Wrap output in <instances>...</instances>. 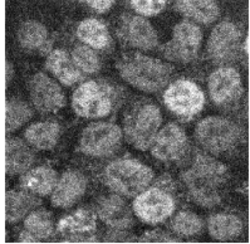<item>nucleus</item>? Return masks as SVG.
Here are the masks:
<instances>
[{
	"instance_id": "nucleus-21",
	"label": "nucleus",
	"mask_w": 250,
	"mask_h": 244,
	"mask_svg": "<svg viewBox=\"0 0 250 244\" xmlns=\"http://www.w3.org/2000/svg\"><path fill=\"white\" fill-rule=\"evenodd\" d=\"M57 181L58 173L52 166L39 165L21 174L19 177V186L36 197L44 198L52 194Z\"/></svg>"
},
{
	"instance_id": "nucleus-28",
	"label": "nucleus",
	"mask_w": 250,
	"mask_h": 244,
	"mask_svg": "<svg viewBox=\"0 0 250 244\" xmlns=\"http://www.w3.org/2000/svg\"><path fill=\"white\" fill-rule=\"evenodd\" d=\"M24 229L38 242L48 241L57 233V224L52 212L47 209H34L24 218Z\"/></svg>"
},
{
	"instance_id": "nucleus-23",
	"label": "nucleus",
	"mask_w": 250,
	"mask_h": 244,
	"mask_svg": "<svg viewBox=\"0 0 250 244\" xmlns=\"http://www.w3.org/2000/svg\"><path fill=\"white\" fill-rule=\"evenodd\" d=\"M76 36L83 44L93 50H108L113 44L107 24L96 17L83 19L77 27Z\"/></svg>"
},
{
	"instance_id": "nucleus-13",
	"label": "nucleus",
	"mask_w": 250,
	"mask_h": 244,
	"mask_svg": "<svg viewBox=\"0 0 250 244\" xmlns=\"http://www.w3.org/2000/svg\"><path fill=\"white\" fill-rule=\"evenodd\" d=\"M151 155L165 164L183 161L190 151V140L185 130L176 122L164 125L157 133Z\"/></svg>"
},
{
	"instance_id": "nucleus-35",
	"label": "nucleus",
	"mask_w": 250,
	"mask_h": 244,
	"mask_svg": "<svg viewBox=\"0 0 250 244\" xmlns=\"http://www.w3.org/2000/svg\"><path fill=\"white\" fill-rule=\"evenodd\" d=\"M18 242L19 243H38V241L25 229H23L21 232V234L18 237Z\"/></svg>"
},
{
	"instance_id": "nucleus-34",
	"label": "nucleus",
	"mask_w": 250,
	"mask_h": 244,
	"mask_svg": "<svg viewBox=\"0 0 250 244\" xmlns=\"http://www.w3.org/2000/svg\"><path fill=\"white\" fill-rule=\"evenodd\" d=\"M84 4L97 14H104L112 9V6L115 5V1H112V0H107V1L106 0H101V1L91 0V1H84Z\"/></svg>"
},
{
	"instance_id": "nucleus-10",
	"label": "nucleus",
	"mask_w": 250,
	"mask_h": 244,
	"mask_svg": "<svg viewBox=\"0 0 250 244\" xmlns=\"http://www.w3.org/2000/svg\"><path fill=\"white\" fill-rule=\"evenodd\" d=\"M204 34L197 24L188 21L177 23L172 29V37L160 48L164 58L168 62L188 65L200 52Z\"/></svg>"
},
{
	"instance_id": "nucleus-33",
	"label": "nucleus",
	"mask_w": 250,
	"mask_h": 244,
	"mask_svg": "<svg viewBox=\"0 0 250 244\" xmlns=\"http://www.w3.org/2000/svg\"><path fill=\"white\" fill-rule=\"evenodd\" d=\"M139 242H148V243H174V242H179V239L172 237L168 233L164 232L161 229H152L146 230L142 234V237L137 238Z\"/></svg>"
},
{
	"instance_id": "nucleus-25",
	"label": "nucleus",
	"mask_w": 250,
	"mask_h": 244,
	"mask_svg": "<svg viewBox=\"0 0 250 244\" xmlns=\"http://www.w3.org/2000/svg\"><path fill=\"white\" fill-rule=\"evenodd\" d=\"M42 204L39 197L33 195L29 191L8 190L5 197V218L9 224L19 223L27 217L32 210L38 208Z\"/></svg>"
},
{
	"instance_id": "nucleus-36",
	"label": "nucleus",
	"mask_w": 250,
	"mask_h": 244,
	"mask_svg": "<svg viewBox=\"0 0 250 244\" xmlns=\"http://www.w3.org/2000/svg\"><path fill=\"white\" fill-rule=\"evenodd\" d=\"M12 77H13V67L10 63H8V65H6V82L9 83L10 80H12Z\"/></svg>"
},
{
	"instance_id": "nucleus-14",
	"label": "nucleus",
	"mask_w": 250,
	"mask_h": 244,
	"mask_svg": "<svg viewBox=\"0 0 250 244\" xmlns=\"http://www.w3.org/2000/svg\"><path fill=\"white\" fill-rule=\"evenodd\" d=\"M29 98L33 107L41 115H56L65 106L63 89L53 77L38 72L30 78Z\"/></svg>"
},
{
	"instance_id": "nucleus-24",
	"label": "nucleus",
	"mask_w": 250,
	"mask_h": 244,
	"mask_svg": "<svg viewBox=\"0 0 250 244\" xmlns=\"http://www.w3.org/2000/svg\"><path fill=\"white\" fill-rule=\"evenodd\" d=\"M18 41L21 48L39 54H49L52 52V38L44 24L37 21L24 22L18 30Z\"/></svg>"
},
{
	"instance_id": "nucleus-8",
	"label": "nucleus",
	"mask_w": 250,
	"mask_h": 244,
	"mask_svg": "<svg viewBox=\"0 0 250 244\" xmlns=\"http://www.w3.org/2000/svg\"><path fill=\"white\" fill-rule=\"evenodd\" d=\"M176 210V200L171 190L159 185L148 186L133 198L132 213L135 217L151 226H157L172 217Z\"/></svg>"
},
{
	"instance_id": "nucleus-32",
	"label": "nucleus",
	"mask_w": 250,
	"mask_h": 244,
	"mask_svg": "<svg viewBox=\"0 0 250 244\" xmlns=\"http://www.w3.org/2000/svg\"><path fill=\"white\" fill-rule=\"evenodd\" d=\"M131 9L137 13V15L144 17V18H150V17H156V15L164 13V10L167 8V1L165 0H132L130 1Z\"/></svg>"
},
{
	"instance_id": "nucleus-15",
	"label": "nucleus",
	"mask_w": 250,
	"mask_h": 244,
	"mask_svg": "<svg viewBox=\"0 0 250 244\" xmlns=\"http://www.w3.org/2000/svg\"><path fill=\"white\" fill-rule=\"evenodd\" d=\"M122 43L141 50H152L159 45V36L152 24L140 15H124L117 28Z\"/></svg>"
},
{
	"instance_id": "nucleus-31",
	"label": "nucleus",
	"mask_w": 250,
	"mask_h": 244,
	"mask_svg": "<svg viewBox=\"0 0 250 244\" xmlns=\"http://www.w3.org/2000/svg\"><path fill=\"white\" fill-rule=\"evenodd\" d=\"M71 57L74 65L82 73L97 74L102 68V61L96 50L84 44H78L72 49Z\"/></svg>"
},
{
	"instance_id": "nucleus-6",
	"label": "nucleus",
	"mask_w": 250,
	"mask_h": 244,
	"mask_svg": "<svg viewBox=\"0 0 250 244\" xmlns=\"http://www.w3.org/2000/svg\"><path fill=\"white\" fill-rule=\"evenodd\" d=\"M162 102L177 120L190 122L203 112L206 97L196 82L188 78H177L164 89Z\"/></svg>"
},
{
	"instance_id": "nucleus-9",
	"label": "nucleus",
	"mask_w": 250,
	"mask_h": 244,
	"mask_svg": "<svg viewBox=\"0 0 250 244\" xmlns=\"http://www.w3.org/2000/svg\"><path fill=\"white\" fill-rule=\"evenodd\" d=\"M124 133L118 125L106 121L92 122L82 130L80 151L93 159H107L122 146Z\"/></svg>"
},
{
	"instance_id": "nucleus-11",
	"label": "nucleus",
	"mask_w": 250,
	"mask_h": 244,
	"mask_svg": "<svg viewBox=\"0 0 250 244\" xmlns=\"http://www.w3.org/2000/svg\"><path fill=\"white\" fill-rule=\"evenodd\" d=\"M241 32L230 21L216 24L206 42V54L215 65L235 62L241 50Z\"/></svg>"
},
{
	"instance_id": "nucleus-3",
	"label": "nucleus",
	"mask_w": 250,
	"mask_h": 244,
	"mask_svg": "<svg viewBox=\"0 0 250 244\" xmlns=\"http://www.w3.org/2000/svg\"><path fill=\"white\" fill-rule=\"evenodd\" d=\"M120 103V92L107 80H88L72 93L74 113L85 120H102L111 115Z\"/></svg>"
},
{
	"instance_id": "nucleus-26",
	"label": "nucleus",
	"mask_w": 250,
	"mask_h": 244,
	"mask_svg": "<svg viewBox=\"0 0 250 244\" xmlns=\"http://www.w3.org/2000/svg\"><path fill=\"white\" fill-rule=\"evenodd\" d=\"M174 9L195 24L210 25L220 17V6L210 0H181L175 1Z\"/></svg>"
},
{
	"instance_id": "nucleus-7",
	"label": "nucleus",
	"mask_w": 250,
	"mask_h": 244,
	"mask_svg": "<svg viewBox=\"0 0 250 244\" xmlns=\"http://www.w3.org/2000/svg\"><path fill=\"white\" fill-rule=\"evenodd\" d=\"M241 133L232 121L221 116H208L196 124L194 137L204 150L221 155L234 150L240 141Z\"/></svg>"
},
{
	"instance_id": "nucleus-2",
	"label": "nucleus",
	"mask_w": 250,
	"mask_h": 244,
	"mask_svg": "<svg viewBox=\"0 0 250 244\" xmlns=\"http://www.w3.org/2000/svg\"><path fill=\"white\" fill-rule=\"evenodd\" d=\"M228 170L220 161L209 155L199 154L191 166L181 174V179L195 203L211 208L220 201L218 188L227 179Z\"/></svg>"
},
{
	"instance_id": "nucleus-29",
	"label": "nucleus",
	"mask_w": 250,
	"mask_h": 244,
	"mask_svg": "<svg viewBox=\"0 0 250 244\" xmlns=\"http://www.w3.org/2000/svg\"><path fill=\"white\" fill-rule=\"evenodd\" d=\"M168 221L171 232L181 238H195L204 230V221L191 210H179Z\"/></svg>"
},
{
	"instance_id": "nucleus-5",
	"label": "nucleus",
	"mask_w": 250,
	"mask_h": 244,
	"mask_svg": "<svg viewBox=\"0 0 250 244\" xmlns=\"http://www.w3.org/2000/svg\"><path fill=\"white\" fill-rule=\"evenodd\" d=\"M155 171L140 160L120 157L107 165L102 181L111 191L124 198H135L152 185Z\"/></svg>"
},
{
	"instance_id": "nucleus-30",
	"label": "nucleus",
	"mask_w": 250,
	"mask_h": 244,
	"mask_svg": "<svg viewBox=\"0 0 250 244\" xmlns=\"http://www.w3.org/2000/svg\"><path fill=\"white\" fill-rule=\"evenodd\" d=\"M33 117V109L25 101L18 97H12L6 101V133H15L29 122Z\"/></svg>"
},
{
	"instance_id": "nucleus-20",
	"label": "nucleus",
	"mask_w": 250,
	"mask_h": 244,
	"mask_svg": "<svg viewBox=\"0 0 250 244\" xmlns=\"http://www.w3.org/2000/svg\"><path fill=\"white\" fill-rule=\"evenodd\" d=\"M62 136V127L54 120L38 121L24 130L23 137L34 150L48 151L58 145Z\"/></svg>"
},
{
	"instance_id": "nucleus-17",
	"label": "nucleus",
	"mask_w": 250,
	"mask_h": 244,
	"mask_svg": "<svg viewBox=\"0 0 250 244\" xmlns=\"http://www.w3.org/2000/svg\"><path fill=\"white\" fill-rule=\"evenodd\" d=\"M88 180L84 174L76 169H68L58 177L50 194V203L54 208L71 209L83 198Z\"/></svg>"
},
{
	"instance_id": "nucleus-18",
	"label": "nucleus",
	"mask_w": 250,
	"mask_h": 244,
	"mask_svg": "<svg viewBox=\"0 0 250 244\" xmlns=\"http://www.w3.org/2000/svg\"><path fill=\"white\" fill-rule=\"evenodd\" d=\"M96 214L100 221L115 230H128L133 226L132 210L125 201L124 197L109 194L101 197L96 204Z\"/></svg>"
},
{
	"instance_id": "nucleus-12",
	"label": "nucleus",
	"mask_w": 250,
	"mask_h": 244,
	"mask_svg": "<svg viewBox=\"0 0 250 244\" xmlns=\"http://www.w3.org/2000/svg\"><path fill=\"white\" fill-rule=\"evenodd\" d=\"M208 91L215 106L220 109L235 106L244 93L240 73L229 66L216 68L208 78Z\"/></svg>"
},
{
	"instance_id": "nucleus-22",
	"label": "nucleus",
	"mask_w": 250,
	"mask_h": 244,
	"mask_svg": "<svg viewBox=\"0 0 250 244\" xmlns=\"http://www.w3.org/2000/svg\"><path fill=\"white\" fill-rule=\"evenodd\" d=\"M36 162V154L19 137H8L5 142V170L9 177L21 175Z\"/></svg>"
},
{
	"instance_id": "nucleus-19",
	"label": "nucleus",
	"mask_w": 250,
	"mask_h": 244,
	"mask_svg": "<svg viewBox=\"0 0 250 244\" xmlns=\"http://www.w3.org/2000/svg\"><path fill=\"white\" fill-rule=\"evenodd\" d=\"M44 67L54 80L65 87H72L83 80V73L74 65L71 54L63 48L52 49L45 59Z\"/></svg>"
},
{
	"instance_id": "nucleus-27",
	"label": "nucleus",
	"mask_w": 250,
	"mask_h": 244,
	"mask_svg": "<svg viewBox=\"0 0 250 244\" xmlns=\"http://www.w3.org/2000/svg\"><path fill=\"white\" fill-rule=\"evenodd\" d=\"M243 229L240 218L230 213H216L208 219V233L214 241H234L240 237Z\"/></svg>"
},
{
	"instance_id": "nucleus-4",
	"label": "nucleus",
	"mask_w": 250,
	"mask_h": 244,
	"mask_svg": "<svg viewBox=\"0 0 250 244\" xmlns=\"http://www.w3.org/2000/svg\"><path fill=\"white\" fill-rule=\"evenodd\" d=\"M162 112L157 105L146 100L136 101L124 115V138L136 150L147 151L162 127Z\"/></svg>"
},
{
	"instance_id": "nucleus-1",
	"label": "nucleus",
	"mask_w": 250,
	"mask_h": 244,
	"mask_svg": "<svg viewBox=\"0 0 250 244\" xmlns=\"http://www.w3.org/2000/svg\"><path fill=\"white\" fill-rule=\"evenodd\" d=\"M116 68L127 85L146 93H157L165 89L175 71L171 63L140 52L121 56Z\"/></svg>"
},
{
	"instance_id": "nucleus-16",
	"label": "nucleus",
	"mask_w": 250,
	"mask_h": 244,
	"mask_svg": "<svg viewBox=\"0 0 250 244\" xmlns=\"http://www.w3.org/2000/svg\"><path fill=\"white\" fill-rule=\"evenodd\" d=\"M57 233L68 242H94L97 215L89 209L78 208L62 217L57 223Z\"/></svg>"
}]
</instances>
